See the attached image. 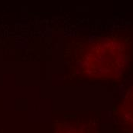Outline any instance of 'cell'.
Returning <instances> with one entry per match:
<instances>
[{
    "label": "cell",
    "instance_id": "2",
    "mask_svg": "<svg viewBox=\"0 0 133 133\" xmlns=\"http://www.w3.org/2000/svg\"><path fill=\"white\" fill-rule=\"evenodd\" d=\"M121 116L122 122L133 128V89L126 95L121 106Z\"/></svg>",
    "mask_w": 133,
    "mask_h": 133
},
{
    "label": "cell",
    "instance_id": "1",
    "mask_svg": "<svg viewBox=\"0 0 133 133\" xmlns=\"http://www.w3.org/2000/svg\"><path fill=\"white\" fill-rule=\"evenodd\" d=\"M132 57L128 39L107 36L87 44L80 57V71L90 79H116L125 72Z\"/></svg>",
    "mask_w": 133,
    "mask_h": 133
},
{
    "label": "cell",
    "instance_id": "3",
    "mask_svg": "<svg viewBox=\"0 0 133 133\" xmlns=\"http://www.w3.org/2000/svg\"><path fill=\"white\" fill-rule=\"evenodd\" d=\"M55 133H88L84 127L79 125H64L59 127Z\"/></svg>",
    "mask_w": 133,
    "mask_h": 133
}]
</instances>
